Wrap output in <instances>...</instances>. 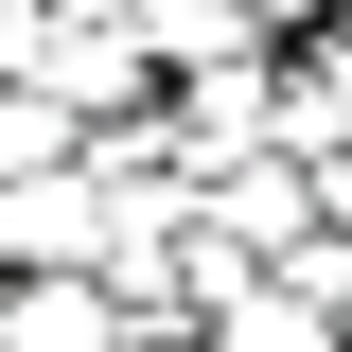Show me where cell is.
<instances>
[{
    "instance_id": "obj_4",
    "label": "cell",
    "mask_w": 352,
    "mask_h": 352,
    "mask_svg": "<svg viewBox=\"0 0 352 352\" xmlns=\"http://www.w3.org/2000/svg\"><path fill=\"white\" fill-rule=\"evenodd\" d=\"M212 18H229V36H247V18H317V0H212Z\"/></svg>"
},
{
    "instance_id": "obj_2",
    "label": "cell",
    "mask_w": 352,
    "mask_h": 352,
    "mask_svg": "<svg viewBox=\"0 0 352 352\" xmlns=\"http://www.w3.org/2000/svg\"><path fill=\"white\" fill-rule=\"evenodd\" d=\"M18 176H71V106H53V88H0V194H18Z\"/></svg>"
},
{
    "instance_id": "obj_3",
    "label": "cell",
    "mask_w": 352,
    "mask_h": 352,
    "mask_svg": "<svg viewBox=\"0 0 352 352\" xmlns=\"http://www.w3.org/2000/svg\"><path fill=\"white\" fill-rule=\"evenodd\" d=\"M229 352H335V300H317V282L300 300H229Z\"/></svg>"
},
{
    "instance_id": "obj_1",
    "label": "cell",
    "mask_w": 352,
    "mask_h": 352,
    "mask_svg": "<svg viewBox=\"0 0 352 352\" xmlns=\"http://www.w3.org/2000/svg\"><path fill=\"white\" fill-rule=\"evenodd\" d=\"M0 352H106V300L88 282H36V300H0Z\"/></svg>"
}]
</instances>
